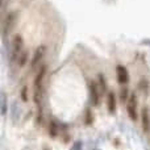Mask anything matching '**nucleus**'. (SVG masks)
<instances>
[{
  "label": "nucleus",
  "mask_w": 150,
  "mask_h": 150,
  "mask_svg": "<svg viewBox=\"0 0 150 150\" xmlns=\"http://www.w3.org/2000/svg\"><path fill=\"white\" fill-rule=\"evenodd\" d=\"M46 71L47 67L44 65L38 70L33 82V100L36 103V105L38 107L40 111H41V100H42V82H44V78L46 75Z\"/></svg>",
  "instance_id": "nucleus-1"
},
{
  "label": "nucleus",
  "mask_w": 150,
  "mask_h": 150,
  "mask_svg": "<svg viewBox=\"0 0 150 150\" xmlns=\"http://www.w3.org/2000/svg\"><path fill=\"white\" fill-rule=\"evenodd\" d=\"M23 52H24V38L20 33H16L12 37V41H11V53H9L11 62H17Z\"/></svg>",
  "instance_id": "nucleus-2"
},
{
  "label": "nucleus",
  "mask_w": 150,
  "mask_h": 150,
  "mask_svg": "<svg viewBox=\"0 0 150 150\" xmlns=\"http://www.w3.org/2000/svg\"><path fill=\"white\" fill-rule=\"evenodd\" d=\"M127 111L130 120L136 121L137 120V95L136 93H130V98L127 101Z\"/></svg>",
  "instance_id": "nucleus-3"
},
{
  "label": "nucleus",
  "mask_w": 150,
  "mask_h": 150,
  "mask_svg": "<svg viewBox=\"0 0 150 150\" xmlns=\"http://www.w3.org/2000/svg\"><path fill=\"white\" fill-rule=\"evenodd\" d=\"M45 54H46V46H45V45H40V46L36 49V52H34L33 57H32V62H30L32 70H34V69L41 63V61L44 59Z\"/></svg>",
  "instance_id": "nucleus-4"
},
{
  "label": "nucleus",
  "mask_w": 150,
  "mask_h": 150,
  "mask_svg": "<svg viewBox=\"0 0 150 150\" xmlns=\"http://www.w3.org/2000/svg\"><path fill=\"white\" fill-rule=\"evenodd\" d=\"M16 21H17V13L16 12H9L7 16L4 17V23H3V30H4V34L9 33L13 29Z\"/></svg>",
  "instance_id": "nucleus-5"
},
{
  "label": "nucleus",
  "mask_w": 150,
  "mask_h": 150,
  "mask_svg": "<svg viewBox=\"0 0 150 150\" xmlns=\"http://www.w3.org/2000/svg\"><path fill=\"white\" fill-rule=\"evenodd\" d=\"M116 75L120 84H127L129 82V73H128L127 67H124L122 65H119L116 67Z\"/></svg>",
  "instance_id": "nucleus-6"
},
{
  "label": "nucleus",
  "mask_w": 150,
  "mask_h": 150,
  "mask_svg": "<svg viewBox=\"0 0 150 150\" xmlns=\"http://www.w3.org/2000/svg\"><path fill=\"white\" fill-rule=\"evenodd\" d=\"M99 86L96 82H90V96H91V101H92V104H95V105H98L99 104V100H100V92H99Z\"/></svg>",
  "instance_id": "nucleus-7"
},
{
  "label": "nucleus",
  "mask_w": 150,
  "mask_h": 150,
  "mask_svg": "<svg viewBox=\"0 0 150 150\" xmlns=\"http://www.w3.org/2000/svg\"><path fill=\"white\" fill-rule=\"evenodd\" d=\"M141 120H142V129L145 133L150 132V119H149V111L146 107L142 108V112H141Z\"/></svg>",
  "instance_id": "nucleus-8"
},
{
  "label": "nucleus",
  "mask_w": 150,
  "mask_h": 150,
  "mask_svg": "<svg viewBox=\"0 0 150 150\" xmlns=\"http://www.w3.org/2000/svg\"><path fill=\"white\" fill-rule=\"evenodd\" d=\"M107 107H108L109 113L116 112V95L113 92H108V95H107Z\"/></svg>",
  "instance_id": "nucleus-9"
},
{
  "label": "nucleus",
  "mask_w": 150,
  "mask_h": 150,
  "mask_svg": "<svg viewBox=\"0 0 150 150\" xmlns=\"http://www.w3.org/2000/svg\"><path fill=\"white\" fill-rule=\"evenodd\" d=\"M11 117H12L13 124H17L18 117H20V108H18V104L16 101H13L12 107H11Z\"/></svg>",
  "instance_id": "nucleus-10"
},
{
  "label": "nucleus",
  "mask_w": 150,
  "mask_h": 150,
  "mask_svg": "<svg viewBox=\"0 0 150 150\" xmlns=\"http://www.w3.org/2000/svg\"><path fill=\"white\" fill-rule=\"evenodd\" d=\"M28 61H29V52L28 50H24V52L21 53L18 61H17V65L20 66V67H24V66L28 63Z\"/></svg>",
  "instance_id": "nucleus-11"
},
{
  "label": "nucleus",
  "mask_w": 150,
  "mask_h": 150,
  "mask_svg": "<svg viewBox=\"0 0 150 150\" xmlns=\"http://www.w3.org/2000/svg\"><path fill=\"white\" fill-rule=\"evenodd\" d=\"M98 82H99V86H100V90L103 91V92H105L107 91V80H105V78H104L103 74H99Z\"/></svg>",
  "instance_id": "nucleus-12"
},
{
  "label": "nucleus",
  "mask_w": 150,
  "mask_h": 150,
  "mask_svg": "<svg viewBox=\"0 0 150 150\" xmlns=\"http://www.w3.org/2000/svg\"><path fill=\"white\" fill-rule=\"evenodd\" d=\"M120 98H121V101H122V103L127 104L128 99L130 98V95H129V90H128L127 87H124V88L121 90V93H120Z\"/></svg>",
  "instance_id": "nucleus-13"
},
{
  "label": "nucleus",
  "mask_w": 150,
  "mask_h": 150,
  "mask_svg": "<svg viewBox=\"0 0 150 150\" xmlns=\"http://www.w3.org/2000/svg\"><path fill=\"white\" fill-rule=\"evenodd\" d=\"M1 115L3 116L7 115V98H5V93H1Z\"/></svg>",
  "instance_id": "nucleus-14"
},
{
  "label": "nucleus",
  "mask_w": 150,
  "mask_h": 150,
  "mask_svg": "<svg viewBox=\"0 0 150 150\" xmlns=\"http://www.w3.org/2000/svg\"><path fill=\"white\" fill-rule=\"evenodd\" d=\"M138 86H140V88H141V90H142L145 93L149 92V82H148L146 79H141V80H140V84H138Z\"/></svg>",
  "instance_id": "nucleus-15"
},
{
  "label": "nucleus",
  "mask_w": 150,
  "mask_h": 150,
  "mask_svg": "<svg viewBox=\"0 0 150 150\" xmlns=\"http://www.w3.org/2000/svg\"><path fill=\"white\" fill-rule=\"evenodd\" d=\"M58 133V125L55 121H52V124H50V136L52 137H55Z\"/></svg>",
  "instance_id": "nucleus-16"
},
{
  "label": "nucleus",
  "mask_w": 150,
  "mask_h": 150,
  "mask_svg": "<svg viewBox=\"0 0 150 150\" xmlns=\"http://www.w3.org/2000/svg\"><path fill=\"white\" fill-rule=\"evenodd\" d=\"M20 96H21V99H23V101H28V87H26V86H24V87L21 88Z\"/></svg>",
  "instance_id": "nucleus-17"
},
{
  "label": "nucleus",
  "mask_w": 150,
  "mask_h": 150,
  "mask_svg": "<svg viewBox=\"0 0 150 150\" xmlns=\"http://www.w3.org/2000/svg\"><path fill=\"white\" fill-rule=\"evenodd\" d=\"M87 124L88 125L91 124V111L90 109H87Z\"/></svg>",
  "instance_id": "nucleus-18"
}]
</instances>
